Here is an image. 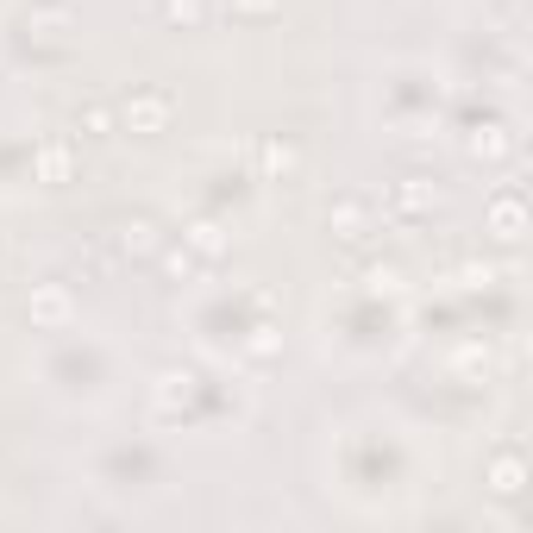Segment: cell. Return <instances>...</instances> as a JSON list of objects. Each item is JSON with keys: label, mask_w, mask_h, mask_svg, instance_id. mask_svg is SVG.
<instances>
[{"label": "cell", "mask_w": 533, "mask_h": 533, "mask_svg": "<svg viewBox=\"0 0 533 533\" xmlns=\"http://www.w3.org/2000/svg\"><path fill=\"white\" fill-rule=\"evenodd\" d=\"M276 7V0H245V13H270Z\"/></svg>", "instance_id": "3957f363"}, {"label": "cell", "mask_w": 533, "mask_h": 533, "mask_svg": "<svg viewBox=\"0 0 533 533\" xmlns=\"http://www.w3.org/2000/svg\"><path fill=\"white\" fill-rule=\"evenodd\" d=\"M170 13H176V19H195V13H201V0H170Z\"/></svg>", "instance_id": "7a4b0ae2"}, {"label": "cell", "mask_w": 533, "mask_h": 533, "mask_svg": "<svg viewBox=\"0 0 533 533\" xmlns=\"http://www.w3.org/2000/svg\"><path fill=\"white\" fill-rule=\"evenodd\" d=\"M126 120H132L138 132H164L170 101H164V95H138V101H126Z\"/></svg>", "instance_id": "6da1fadb"}]
</instances>
